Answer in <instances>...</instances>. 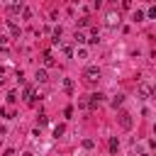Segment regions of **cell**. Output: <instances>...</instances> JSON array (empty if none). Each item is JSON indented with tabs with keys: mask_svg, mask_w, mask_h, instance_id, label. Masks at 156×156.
Listing matches in <instances>:
<instances>
[{
	"mask_svg": "<svg viewBox=\"0 0 156 156\" xmlns=\"http://www.w3.org/2000/svg\"><path fill=\"white\" fill-rule=\"evenodd\" d=\"M73 39H76V44H85V41H88L83 32H76V37H73Z\"/></svg>",
	"mask_w": 156,
	"mask_h": 156,
	"instance_id": "11",
	"label": "cell"
},
{
	"mask_svg": "<svg viewBox=\"0 0 156 156\" xmlns=\"http://www.w3.org/2000/svg\"><path fill=\"white\" fill-rule=\"evenodd\" d=\"M139 93H141V95H144V98H146V95H149V93H151V88H149V85H141V88H139Z\"/></svg>",
	"mask_w": 156,
	"mask_h": 156,
	"instance_id": "15",
	"label": "cell"
},
{
	"mask_svg": "<svg viewBox=\"0 0 156 156\" xmlns=\"http://www.w3.org/2000/svg\"><path fill=\"white\" fill-rule=\"evenodd\" d=\"M37 80H39V83H44V80H46V71H44V68H41V71H37Z\"/></svg>",
	"mask_w": 156,
	"mask_h": 156,
	"instance_id": "13",
	"label": "cell"
},
{
	"mask_svg": "<svg viewBox=\"0 0 156 156\" xmlns=\"http://www.w3.org/2000/svg\"><path fill=\"white\" fill-rule=\"evenodd\" d=\"M83 146H85V149H93V146H95V141H93V139H85V141H83Z\"/></svg>",
	"mask_w": 156,
	"mask_h": 156,
	"instance_id": "19",
	"label": "cell"
},
{
	"mask_svg": "<svg viewBox=\"0 0 156 156\" xmlns=\"http://www.w3.org/2000/svg\"><path fill=\"white\" fill-rule=\"evenodd\" d=\"M149 17H151V20H156V5H154V7H149Z\"/></svg>",
	"mask_w": 156,
	"mask_h": 156,
	"instance_id": "20",
	"label": "cell"
},
{
	"mask_svg": "<svg viewBox=\"0 0 156 156\" xmlns=\"http://www.w3.org/2000/svg\"><path fill=\"white\" fill-rule=\"evenodd\" d=\"M88 24H90V20H88V17H83V20H78V27H88Z\"/></svg>",
	"mask_w": 156,
	"mask_h": 156,
	"instance_id": "18",
	"label": "cell"
},
{
	"mask_svg": "<svg viewBox=\"0 0 156 156\" xmlns=\"http://www.w3.org/2000/svg\"><path fill=\"white\" fill-rule=\"evenodd\" d=\"M144 17H146V15H144V12H141V10H136V12H134V22H141V20H144Z\"/></svg>",
	"mask_w": 156,
	"mask_h": 156,
	"instance_id": "14",
	"label": "cell"
},
{
	"mask_svg": "<svg viewBox=\"0 0 156 156\" xmlns=\"http://www.w3.org/2000/svg\"><path fill=\"white\" fill-rule=\"evenodd\" d=\"M98 78H100V68H98V66H88V68H85V80L93 83V80H98Z\"/></svg>",
	"mask_w": 156,
	"mask_h": 156,
	"instance_id": "1",
	"label": "cell"
},
{
	"mask_svg": "<svg viewBox=\"0 0 156 156\" xmlns=\"http://www.w3.org/2000/svg\"><path fill=\"white\" fill-rule=\"evenodd\" d=\"M2 156H15V151H12V149H7V151H5Z\"/></svg>",
	"mask_w": 156,
	"mask_h": 156,
	"instance_id": "23",
	"label": "cell"
},
{
	"mask_svg": "<svg viewBox=\"0 0 156 156\" xmlns=\"http://www.w3.org/2000/svg\"><path fill=\"white\" fill-rule=\"evenodd\" d=\"M100 102H102V93H93V95H90V102H85V105H88L90 110H95Z\"/></svg>",
	"mask_w": 156,
	"mask_h": 156,
	"instance_id": "3",
	"label": "cell"
},
{
	"mask_svg": "<svg viewBox=\"0 0 156 156\" xmlns=\"http://www.w3.org/2000/svg\"><path fill=\"white\" fill-rule=\"evenodd\" d=\"M22 15H24V20H29V17H32V10H29V7H24V10H22Z\"/></svg>",
	"mask_w": 156,
	"mask_h": 156,
	"instance_id": "21",
	"label": "cell"
},
{
	"mask_svg": "<svg viewBox=\"0 0 156 156\" xmlns=\"http://www.w3.org/2000/svg\"><path fill=\"white\" fill-rule=\"evenodd\" d=\"M61 34H63V29H61V27H56V29H54V44H58V41H61Z\"/></svg>",
	"mask_w": 156,
	"mask_h": 156,
	"instance_id": "10",
	"label": "cell"
},
{
	"mask_svg": "<svg viewBox=\"0 0 156 156\" xmlns=\"http://www.w3.org/2000/svg\"><path fill=\"white\" fill-rule=\"evenodd\" d=\"M122 102H124V95H115V98H112V102H110V105H112V107H115V110H117V107H119V105H122Z\"/></svg>",
	"mask_w": 156,
	"mask_h": 156,
	"instance_id": "7",
	"label": "cell"
},
{
	"mask_svg": "<svg viewBox=\"0 0 156 156\" xmlns=\"http://www.w3.org/2000/svg\"><path fill=\"white\" fill-rule=\"evenodd\" d=\"M117 149H119V139H117V136H110V151L117 154Z\"/></svg>",
	"mask_w": 156,
	"mask_h": 156,
	"instance_id": "6",
	"label": "cell"
},
{
	"mask_svg": "<svg viewBox=\"0 0 156 156\" xmlns=\"http://www.w3.org/2000/svg\"><path fill=\"white\" fill-rule=\"evenodd\" d=\"M78 58H88V51L85 49H78Z\"/></svg>",
	"mask_w": 156,
	"mask_h": 156,
	"instance_id": "22",
	"label": "cell"
},
{
	"mask_svg": "<svg viewBox=\"0 0 156 156\" xmlns=\"http://www.w3.org/2000/svg\"><path fill=\"white\" fill-rule=\"evenodd\" d=\"M63 90L66 93H73V80L71 78H63Z\"/></svg>",
	"mask_w": 156,
	"mask_h": 156,
	"instance_id": "9",
	"label": "cell"
},
{
	"mask_svg": "<svg viewBox=\"0 0 156 156\" xmlns=\"http://www.w3.org/2000/svg\"><path fill=\"white\" fill-rule=\"evenodd\" d=\"M15 100H17V93L10 90V93H7V102H15Z\"/></svg>",
	"mask_w": 156,
	"mask_h": 156,
	"instance_id": "16",
	"label": "cell"
},
{
	"mask_svg": "<svg viewBox=\"0 0 156 156\" xmlns=\"http://www.w3.org/2000/svg\"><path fill=\"white\" fill-rule=\"evenodd\" d=\"M119 127L122 129H132V115L129 112H122L119 115Z\"/></svg>",
	"mask_w": 156,
	"mask_h": 156,
	"instance_id": "2",
	"label": "cell"
},
{
	"mask_svg": "<svg viewBox=\"0 0 156 156\" xmlns=\"http://www.w3.org/2000/svg\"><path fill=\"white\" fill-rule=\"evenodd\" d=\"M24 98H27V102H34V88H32V85L24 88Z\"/></svg>",
	"mask_w": 156,
	"mask_h": 156,
	"instance_id": "5",
	"label": "cell"
},
{
	"mask_svg": "<svg viewBox=\"0 0 156 156\" xmlns=\"http://www.w3.org/2000/svg\"><path fill=\"white\" fill-rule=\"evenodd\" d=\"M54 63H56V61H54V56H51V51H46V54H44V66H46V68H51Z\"/></svg>",
	"mask_w": 156,
	"mask_h": 156,
	"instance_id": "4",
	"label": "cell"
},
{
	"mask_svg": "<svg viewBox=\"0 0 156 156\" xmlns=\"http://www.w3.org/2000/svg\"><path fill=\"white\" fill-rule=\"evenodd\" d=\"M7 24H10V32H12V37H20V27H17L12 20H7Z\"/></svg>",
	"mask_w": 156,
	"mask_h": 156,
	"instance_id": "8",
	"label": "cell"
},
{
	"mask_svg": "<svg viewBox=\"0 0 156 156\" xmlns=\"http://www.w3.org/2000/svg\"><path fill=\"white\" fill-rule=\"evenodd\" d=\"M7 10H10V12H20V10H22V5H17V2H15V5H10Z\"/></svg>",
	"mask_w": 156,
	"mask_h": 156,
	"instance_id": "17",
	"label": "cell"
},
{
	"mask_svg": "<svg viewBox=\"0 0 156 156\" xmlns=\"http://www.w3.org/2000/svg\"><path fill=\"white\" fill-rule=\"evenodd\" d=\"M63 132H66V127H63V124H56V127H54V136H61Z\"/></svg>",
	"mask_w": 156,
	"mask_h": 156,
	"instance_id": "12",
	"label": "cell"
}]
</instances>
